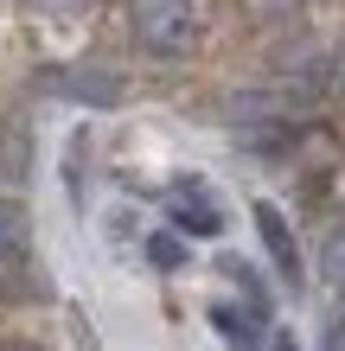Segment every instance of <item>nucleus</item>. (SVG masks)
Here are the masks:
<instances>
[{"mask_svg": "<svg viewBox=\"0 0 345 351\" xmlns=\"http://www.w3.org/2000/svg\"><path fill=\"white\" fill-rule=\"evenodd\" d=\"M320 351H345V326H333V332H326V345H320Z\"/></svg>", "mask_w": 345, "mask_h": 351, "instance_id": "1a4fd4ad", "label": "nucleus"}, {"mask_svg": "<svg viewBox=\"0 0 345 351\" xmlns=\"http://www.w3.org/2000/svg\"><path fill=\"white\" fill-rule=\"evenodd\" d=\"M38 13H51V19H84L90 13V0H32Z\"/></svg>", "mask_w": 345, "mask_h": 351, "instance_id": "6e6552de", "label": "nucleus"}, {"mask_svg": "<svg viewBox=\"0 0 345 351\" xmlns=\"http://www.w3.org/2000/svg\"><path fill=\"white\" fill-rule=\"evenodd\" d=\"M167 217H173L186 237H217V230H224V211H217V198L205 192V179H173Z\"/></svg>", "mask_w": 345, "mask_h": 351, "instance_id": "20e7f679", "label": "nucleus"}, {"mask_svg": "<svg viewBox=\"0 0 345 351\" xmlns=\"http://www.w3.org/2000/svg\"><path fill=\"white\" fill-rule=\"evenodd\" d=\"M198 32H205L198 0H128V38L154 58V64L186 58L198 45Z\"/></svg>", "mask_w": 345, "mask_h": 351, "instance_id": "f257e3e1", "label": "nucleus"}, {"mask_svg": "<svg viewBox=\"0 0 345 351\" xmlns=\"http://www.w3.org/2000/svg\"><path fill=\"white\" fill-rule=\"evenodd\" d=\"M32 287V223L13 198H0V294Z\"/></svg>", "mask_w": 345, "mask_h": 351, "instance_id": "f03ea898", "label": "nucleus"}, {"mask_svg": "<svg viewBox=\"0 0 345 351\" xmlns=\"http://www.w3.org/2000/svg\"><path fill=\"white\" fill-rule=\"evenodd\" d=\"M0 134H7V179H26V147H32L26 141V115H7Z\"/></svg>", "mask_w": 345, "mask_h": 351, "instance_id": "423d86ee", "label": "nucleus"}, {"mask_svg": "<svg viewBox=\"0 0 345 351\" xmlns=\"http://www.w3.org/2000/svg\"><path fill=\"white\" fill-rule=\"evenodd\" d=\"M211 332L217 339H224L230 351H262V345H269V332H262V326H269V319H262L256 313V306H237V300H211Z\"/></svg>", "mask_w": 345, "mask_h": 351, "instance_id": "39448f33", "label": "nucleus"}, {"mask_svg": "<svg viewBox=\"0 0 345 351\" xmlns=\"http://www.w3.org/2000/svg\"><path fill=\"white\" fill-rule=\"evenodd\" d=\"M147 262L154 268H186V243H179L173 230H154L147 237Z\"/></svg>", "mask_w": 345, "mask_h": 351, "instance_id": "0eeeda50", "label": "nucleus"}, {"mask_svg": "<svg viewBox=\"0 0 345 351\" xmlns=\"http://www.w3.org/2000/svg\"><path fill=\"white\" fill-rule=\"evenodd\" d=\"M256 237H262V250H269V262H275V275L281 281H288L294 287V294H300V281H307V262H300V243H294V223L288 217H281L275 211V204L269 198H256Z\"/></svg>", "mask_w": 345, "mask_h": 351, "instance_id": "7ed1b4c3", "label": "nucleus"}, {"mask_svg": "<svg viewBox=\"0 0 345 351\" xmlns=\"http://www.w3.org/2000/svg\"><path fill=\"white\" fill-rule=\"evenodd\" d=\"M275 351H294V339H288V332H275Z\"/></svg>", "mask_w": 345, "mask_h": 351, "instance_id": "9d476101", "label": "nucleus"}]
</instances>
